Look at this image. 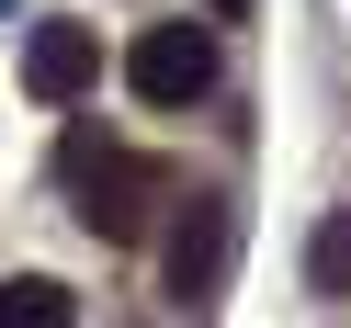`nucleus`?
Instances as JSON below:
<instances>
[{
    "label": "nucleus",
    "mask_w": 351,
    "mask_h": 328,
    "mask_svg": "<svg viewBox=\"0 0 351 328\" xmlns=\"http://www.w3.org/2000/svg\"><path fill=\"white\" fill-rule=\"evenodd\" d=\"M57 170H69V192H80V227H91V238H114V249H125V238H147V204L170 192V170H147L136 147L91 136V125L57 147Z\"/></svg>",
    "instance_id": "nucleus-1"
},
{
    "label": "nucleus",
    "mask_w": 351,
    "mask_h": 328,
    "mask_svg": "<svg viewBox=\"0 0 351 328\" xmlns=\"http://www.w3.org/2000/svg\"><path fill=\"white\" fill-rule=\"evenodd\" d=\"M125 79H136V102L182 114V102L215 91V34H204V23H147L136 46H125Z\"/></svg>",
    "instance_id": "nucleus-2"
},
{
    "label": "nucleus",
    "mask_w": 351,
    "mask_h": 328,
    "mask_svg": "<svg viewBox=\"0 0 351 328\" xmlns=\"http://www.w3.org/2000/svg\"><path fill=\"white\" fill-rule=\"evenodd\" d=\"M23 91H34V102H80V91H102V34H91V23H34V46H23Z\"/></svg>",
    "instance_id": "nucleus-3"
},
{
    "label": "nucleus",
    "mask_w": 351,
    "mask_h": 328,
    "mask_svg": "<svg viewBox=\"0 0 351 328\" xmlns=\"http://www.w3.org/2000/svg\"><path fill=\"white\" fill-rule=\"evenodd\" d=\"M215 272H227V204H204V192H193L182 227H170V294H204Z\"/></svg>",
    "instance_id": "nucleus-4"
},
{
    "label": "nucleus",
    "mask_w": 351,
    "mask_h": 328,
    "mask_svg": "<svg viewBox=\"0 0 351 328\" xmlns=\"http://www.w3.org/2000/svg\"><path fill=\"white\" fill-rule=\"evenodd\" d=\"M0 328H80V305H69V283L23 272V283H0Z\"/></svg>",
    "instance_id": "nucleus-5"
},
{
    "label": "nucleus",
    "mask_w": 351,
    "mask_h": 328,
    "mask_svg": "<svg viewBox=\"0 0 351 328\" xmlns=\"http://www.w3.org/2000/svg\"><path fill=\"white\" fill-rule=\"evenodd\" d=\"M306 294H351V204L306 238Z\"/></svg>",
    "instance_id": "nucleus-6"
},
{
    "label": "nucleus",
    "mask_w": 351,
    "mask_h": 328,
    "mask_svg": "<svg viewBox=\"0 0 351 328\" xmlns=\"http://www.w3.org/2000/svg\"><path fill=\"white\" fill-rule=\"evenodd\" d=\"M204 12H215V23H238V12H250V0H204Z\"/></svg>",
    "instance_id": "nucleus-7"
}]
</instances>
